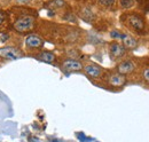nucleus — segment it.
<instances>
[{"mask_svg": "<svg viewBox=\"0 0 149 142\" xmlns=\"http://www.w3.org/2000/svg\"><path fill=\"white\" fill-rule=\"evenodd\" d=\"M35 18L31 16H22L14 23V29L19 32H25L33 28Z\"/></svg>", "mask_w": 149, "mask_h": 142, "instance_id": "f257e3e1", "label": "nucleus"}, {"mask_svg": "<svg viewBox=\"0 0 149 142\" xmlns=\"http://www.w3.org/2000/svg\"><path fill=\"white\" fill-rule=\"evenodd\" d=\"M63 67L64 69L69 71H78V70H81L83 65L79 61H76V60H67L63 62Z\"/></svg>", "mask_w": 149, "mask_h": 142, "instance_id": "20e7f679", "label": "nucleus"}, {"mask_svg": "<svg viewBox=\"0 0 149 142\" xmlns=\"http://www.w3.org/2000/svg\"><path fill=\"white\" fill-rule=\"evenodd\" d=\"M99 1H100L101 5H103V6H106V7L112 6L113 2H115V0H99Z\"/></svg>", "mask_w": 149, "mask_h": 142, "instance_id": "ddd939ff", "label": "nucleus"}, {"mask_svg": "<svg viewBox=\"0 0 149 142\" xmlns=\"http://www.w3.org/2000/svg\"><path fill=\"white\" fill-rule=\"evenodd\" d=\"M25 44L28 47H31V48H38L40 46H42V40L37 37V36H29L26 39H25Z\"/></svg>", "mask_w": 149, "mask_h": 142, "instance_id": "39448f33", "label": "nucleus"}, {"mask_svg": "<svg viewBox=\"0 0 149 142\" xmlns=\"http://www.w3.org/2000/svg\"><path fill=\"white\" fill-rule=\"evenodd\" d=\"M3 19H5V14H3L2 12H0V25L2 24V22H3Z\"/></svg>", "mask_w": 149, "mask_h": 142, "instance_id": "dca6fc26", "label": "nucleus"}, {"mask_svg": "<svg viewBox=\"0 0 149 142\" xmlns=\"http://www.w3.org/2000/svg\"><path fill=\"white\" fill-rule=\"evenodd\" d=\"M85 71H86V73H87L88 76H91V77H93V78H96V77H99V76L101 74V69H100L99 67H96V65H93V64L87 65V67L85 68Z\"/></svg>", "mask_w": 149, "mask_h": 142, "instance_id": "1a4fd4ad", "label": "nucleus"}, {"mask_svg": "<svg viewBox=\"0 0 149 142\" xmlns=\"http://www.w3.org/2000/svg\"><path fill=\"white\" fill-rule=\"evenodd\" d=\"M52 142H58V141H52Z\"/></svg>", "mask_w": 149, "mask_h": 142, "instance_id": "f3484780", "label": "nucleus"}, {"mask_svg": "<svg viewBox=\"0 0 149 142\" xmlns=\"http://www.w3.org/2000/svg\"><path fill=\"white\" fill-rule=\"evenodd\" d=\"M94 142H97V141H94Z\"/></svg>", "mask_w": 149, "mask_h": 142, "instance_id": "a211bd4d", "label": "nucleus"}, {"mask_svg": "<svg viewBox=\"0 0 149 142\" xmlns=\"http://www.w3.org/2000/svg\"><path fill=\"white\" fill-rule=\"evenodd\" d=\"M119 2H120V6L123 8H130V7H132L134 5V1L133 0H120Z\"/></svg>", "mask_w": 149, "mask_h": 142, "instance_id": "f8f14e48", "label": "nucleus"}, {"mask_svg": "<svg viewBox=\"0 0 149 142\" xmlns=\"http://www.w3.org/2000/svg\"><path fill=\"white\" fill-rule=\"evenodd\" d=\"M129 23H130L131 26H133L135 30H138V31H141L143 28H145V23H143V19L140 17V16H138V15H130L129 16Z\"/></svg>", "mask_w": 149, "mask_h": 142, "instance_id": "7ed1b4c3", "label": "nucleus"}, {"mask_svg": "<svg viewBox=\"0 0 149 142\" xmlns=\"http://www.w3.org/2000/svg\"><path fill=\"white\" fill-rule=\"evenodd\" d=\"M117 69H118L119 74H127L134 70V64L131 61H125V62H122Z\"/></svg>", "mask_w": 149, "mask_h": 142, "instance_id": "0eeeda50", "label": "nucleus"}, {"mask_svg": "<svg viewBox=\"0 0 149 142\" xmlns=\"http://www.w3.org/2000/svg\"><path fill=\"white\" fill-rule=\"evenodd\" d=\"M70 142H72V141H70Z\"/></svg>", "mask_w": 149, "mask_h": 142, "instance_id": "6ab92c4d", "label": "nucleus"}, {"mask_svg": "<svg viewBox=\"0 0 149 142\" xmlns=\"http://www.w3.org/2000/svg\"><path fill=\"white\" fill-rule=\"evenodd\" d=\"M0 56L8 60H17L22 56V54L19 49L14 47H5V48H0Z\"/></svg>", "mask_w": 149, "mask_h": 142, "instance_id": "f03ea898", "label": "nucleus"}, {"mask_svg": "<svg viewBox=\"0 0 149 142\" xmlns=\"http://www.w3.org/2000/svg\"><path fill=\"white\" fill-rule=\"evenodd\" d=\"M77 138L80 140L81 142H87L88 141V139L84 135V133H77Z\"/></svg>", "mask_w": 149, "mask_h": 142, "instance_id": "4468645a", "label": "nucleus"}, {"mask_svg": "<svg viewBox=\"0 0 149 142\" xmlns=\"http://www.w3.org/2000/svg\"><path fill=\"white\" fill-rule=\"evenodd\" d=\"M39 58L44 62H47V63H52L54 60H55V55L51 52H44V53L40 54Z\"/></svg>", "mask_w": 149, "mask_h": 142, "instance_id": "9b49d317", "label": "nucleus"}, {"mask_svg": "<svg viewBox=\"0 0 149 142\" xmlns=\"http://www.w3.org/2000/svg\"><path fill=\"white\" fill-rule=\"evenodd\" d=\"M110 54L112 57H122L125 54V47L122 46L120 44H112L110 46Z\"/></svg>", "mask_w": 149, "mask_h": 142, "instance_id": "423d86ee", "label": "nucleus"}, {"mask_svg": "<svg viewBox=\"0 0 149 142\" xmlns=\"http://www.w3.org/2000/svg\"><path fill=\"white\" fill-rule=\"evenodd\" d=\"M119 39H122V40H123L124 46H125V47H127V48H134V47H136V40H135L134 38H132L131 36L123 35V33H122Z\"/></svg>", "mask_w": 149, "mask_h": 142, "instance_id": "6e6552de", "label": "nucleus"}, {"mask_svg": "<svg viewBox=\"0 0 149 142\" xmlns=\"http://www.w3.org/2000/svg\"><path fill=\"white\" fill-rule=\"evenodd\" d=\"M143 77H145L146 80L149 81V69H146V70L143 71Z\"/></svg>", "mask_w": 149, "mask_h": 142, "instance_id": "2eb2a0df", "label": "nucleus"}, {"mask_svg": "<svg viewBox=\"0 0 149 142\" xmlns=\"http://www.w3.org/2000/svg\"><path fill=\"white\" fill-rule=\"evenodd\" d=\"M109 81L112 86H122L125 84V77L123 74H113Z\"/></svg>", "mask_w": 149, "mask_h": 142, "instance_id": "9d476101", "label": "nucleus"}]
</instances>
